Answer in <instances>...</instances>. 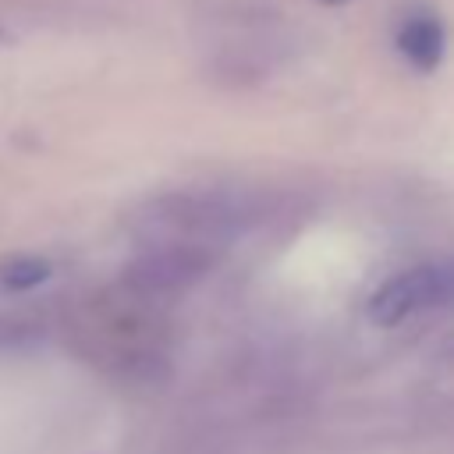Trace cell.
I'll list each match as a JSON object with an SVG mask.
<instances>
[{
    "label": "cell",
    "instance_id": "6da1fadb",
    "mask_svg": "<svg viewBox=\"0 0 454 454\" xmlns=\"http://www.w3.org/2000/svg\"><path fill=\"white\" fill-rule=\"evenodd\" d=\"M447 305H454V259H436L387 277L372 291L365 312L380 326H397Z\"/></svg>",
    "mask_w": 454,
    "mask_h": 454
},
{
    "label": "cell",
    "instance_id": "7a4b0ae2",
    "mask_svg": "<svg viewBox=\"0 0 454 454\" xmlns=\"http://www.w3.org/2000/svg\"><path fill=\"white\" fill-rule=\"evenodd\" d=\"M394 46L401 53V60L415 71H433L443 53H447V28L436 14L429 11H415V14H404L397 32H394Z\"/></svg>",
    "mask_w": 454,
    "mask_h": 454
},
{
    "label": "cell",
    "instance_id": "3957f363",
    "mask_svg": "<svg viewBox=\"0 0 454 454\" xmlns=\"http://www.w3.org/2000/svg\"><path fill=\"white\" fill-rule=\"evenodd\" d=\"M46 277H50V262L39 255H18V259L4 262V270H0V284L7 291H28V287L43 284Z\"/></svg>",
    "mask_w": 454,
    "mask_h": 454
},
{
    "label": "cell",
    "instance_id": "277c9868",
    "mask_svg": "<svg viewBox=\"0 0 454 454\" xmlns=\"http://www.w3.org/2000/svg\"><path fill=\"white\" fill-rule=\"evenodd\" d=\"M323 4H340V0H323Z\"/></svg>",
    "mask_w": 454,
    "mask_h": 454
}]
</instances>
